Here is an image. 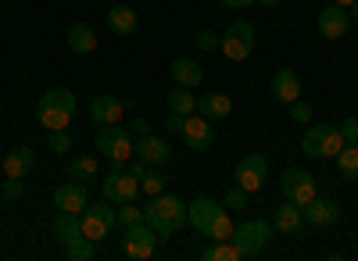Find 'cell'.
<instances>
[{
	"label": "cell",
	"instance_id": "cell-1",
	"mask_svg": "<svg viewBox=\"0 0 358 261\" xmlns=\"http://www.w3.org/2000/svg\"><path fill=\"white\" fill-rule=\"evenodd\" d=\"M143 222L151 225L158 237H172L176 229H183V222H187V204L176 193H158V197L147 200Z\"/></svg>",
	"mask_w": 358,
	"mask_h": 261
},
{
	"label": "cell",
	"instance_id": "cell-2",
	"mask_svg": "<svg viewBox=\"0 0 358 261\" xmlns=\"http://www.w3.org/2000/svg\"><path fill=\"white\" fill-rule=\"evenodd\" d=\"M97 154L111 161V168H122V161H129L136 154V140L129 129H118V126H104L97 133Z\"/></svg>",
	"mask_w": 358,
	"mask_h": 261
},
{
	"label": "cell",
	"instance_id": "cell-3",
	"mask_svg": "<svg viewBox=\"0 0 358 261\" xmlns=\"http://www.w3.org/2000/svg\"><path fill=\"white\" fill-rule=\"evenodd\" d=\"M344 143L348 140H344L341 126H308L301 136V151H305V158H337Z\"/></svg>",
	"mask_w": 358,
	"mask_h": 261
},
{
	"label": "cell",
	"instance_id": "cell-4",
	"mask_svg": "<svg viewBox=\"0 0 358 261\" xmlns=\"http://www.w3.org/2000/svg\"><path fill=\"white\" fill-rule=\"evenodd\" d=\"M280 193H283V200H290V204L305 208L319 197V179L305 168H287L283 179H280Z\"/></svg>",
	"mask_w": 358,
	"mask_h": 261
},
{
	"label": "cell",
	"instance_id": "cell-5",
	"mask_svg": "<svg viewBox=\"0 0 358 261\" xmlns=\"http://www.w3.org/2000/svg\"><path fill=\"white\" fill-rule=\"evenodd\" d=\"M233 244L244 251V258H262L265 247L273 244V225H268L265 218H248V222L236 225Z\"/></svg>",
	"mask_w": 358,
	"mask_h": 261
},
{
	"label": "cell",
	"instance_id": "cell-6",
	"mask_svg": "<svg viewBox=\"0 0 358 261\" xmlns=\"http://www.w3.org/2000/svg\"><path fill=\"white\" fill-rule=\"evenodd\" d=\"M219 50L229 57V61H248L251 50H255V25L248 18H233L222 43H219Z\"/></svg>",
	"mask_w": 358,
	"mask_h": 261
},
{
	"label": "cell",
	"instance_id": "cell-7",
	"mask_svg": "<svg viewBox=\"0 0 358 261\" xmlns=\"http://www.w3.org/2000/svg\"><path fill=\"white\" fill-rule=\"evenodd\" d=\"M115 225H118V211H115L111 204H94V208L86 204V211H83V218H79L83 237L94 240V244H101Z\"/></svg>",
	"mask_w": 358,
	"mask_h": 261
},
{
	"label": "cell",
	"instance_id": "cell-8",
	"mask_svg": "<svg viewBox=\"0 0 358 261\" xmlns=\"http://www.w3.org/2000/svg\"><path fill=\"white\" fill-rule=\"evenodd\" d=\"M155 247H158V233L147 222H136V225H126V233H122V251H126V258H133V261H147L155 254Z\"/></svg>",
	"mask_w": 358,
	"mask_h": 261
},
{
	"label": "cell",
	"instance_id": "cell-9",
	"mask_svg": "<svg viewBox=\"0 0 358 261\" xmlns=\"http://www.w3.org/2000/svg\"><path fill=\"white\" fill-rule=\"evenodd\" d=\"M101 190H104V197L111 200V204H126V200H133L136 193H140V179L133 176V172L126 168H111L108 176H104V183H101Z\"/></svg>",
	"mask_w": 358,
	"mask_h": 261
},
{
	"label": "cell",
	"instance_id": "cell-10",
	"mask_svg": "<svg viewBox=\"0 0 358 261\" xmlns=\"http://www.w3.org/2000/svg\"><path fill=\"white\" fill-rule=\"evenodd\" d=\"M265 176H268V158L265 154H248L236 165V186L248 190V193H258L265 186Z\"/></svg>",
	"mask_w": 358,
	"mask_h": 261
},
{
	"label": "cell",
	"instance_id": "cell-11",
	"mask_svg": "<svg viewBox=\"0 0 358 261\" xmlns=\"http://www.w3.org/2000/svg\"><path fill=\"white\" fill-rule=\"evenodd\" d=\"M315 25H319V33H322L326 40H334V43H337V40L348 36V29H351V11L341 8V4H330V8H322V11H319Z\"/></svg>",
	"mask_w": 358,
	"mask_h": 261
},
{
	"label": "cell",
	"instance_id": "cell-12",
	"mask_svg": "<svg viewBox=\"0 0 358 261\" xmlns=\"http://www.w3.org/2000/svg\"><path fill=\"white\" fill-rule=\"evenodd\" d=\"M222 211H226V208L219 204V200H212V197H197L194 204H187V222L197 229V233L208 237V229H212V222H215Z\"/></svg>",
	"mask_w": 358,
	"mask_h": 261
},
{
	"label": "cell",
	"instance_id": "cell-13",
	"mask_svg": "<svg viewBox=\"0 0 358 261\" xmlns=\"http://www.w3.org/2000/svg\"><path fill=\"white\" fill-rule=\"evenodd\" d=\"M183 143L190 151H208L215 143V129H208V119L204 114H187V122H183Z\"/></svg>",
	"mask_w": 358,
	"mask_h": 261
},
{
	"label": "cell",
	"instance_id": "cell-14",
	"mask_svg": "<svg viewBox=\"0 0 358 261\" xmlns=\"http://www.w3.org/2000/svg\"><path fill=\"white\" fill-rule=\"evenodd\" d=\"M126 104H129V100H118V97L104 94V97H97L94 104H90V122L101 126V129H104V126H118V122H122Z\"/></svg>",
	"mask_w": 358,
	"mask_h": 261
},
{
	"label": "cell",
	"instance_id": "cell-15",
	"mask_svg": "<svg viewBox=\"0 0 358 261\" xmlns=\"http://www.w3.org/2000/svg\"><path fill=\"white\" fill-rule=\"evenodd\" d=\"M54 204H57V211L83 215V211H86V204H90V193H86V186H83V183L69 179L65 186H57V190H54Z\"/></svg>",
	"mask_w": 358,
	"mask_h": 261
},
{
	"label": "cell",
	"instance_id": "cell-16",
	"mask_svg": "<svg viewBox=\"0 0 358 261\" xmlns=\"http://www.w3.org/2000/svg\"><path fill=\"white\" fill-rule=\"evenodd\" d=\"M268 90H273V97L280 104H294L297 97H301V75H297L294 68H280L273 75V82H268Z\"/></svg>",
	"mask_w": 358,
	"mask_h": 261
},
{
	"label": "cell",
	"instance_id": "cell-17",
	"mask_svg": "<svg viewBox=\"0 0 358 261\" xmlns=\"http://www.w3.org/2000/svg\"><path fill=\"white\" fill-rule=\"evenodd\" d=\"M301 215H305L308 225H337L341 222V204L337 200H326V197H315L312 204L301 208Z\"/></svg>",
	"mask_w": 358,
	"mask_h": 261
},
{
	"label": "cell",
	"instance_id": "cell-18",
	"mask_svg": "<svg viewBox=\"0 0 358 261\" xmlns=\"http://www.w3.org/2000/svg\"><path fill=\"white\" fill-rule=\"evenodd\" d=\"M136 158H143L147 165H165L172 158V147H169V140L143 133V136H136Z\"/></svg>",
	"mask_w": 358,
	"mask_h": 261
},
{
	"label": "cell",
	"instance_id": "cell-19",
	"mask_svg": "<svg viewBox=\"0 0 358 261\" xmlns=\"http://www.w3.org/2000/svg\"><path fill=\"white\" fill-rule=\"evenodd\" d=\"M229 111H233V100L226 94H204V97H197V114H204L208 122L229 119Z\"/></svg>",
	"mask_w": 358,
	"mask_h": 261
},
{
	"label": "cell",
	"instance_id": "cell-20",
	"mask_svg": "<svg viewBox=\"0 0 358 261\" xmlns=\"http://www.w3.org/2000/svg\"><path fill=\"white\" fill-rule=\"evenodd\" d=\"M69 47H72V54H94L97 50V33L86 22H72L69 25Z\"/></svg>",
	"mask_w": 358,
	"mask_h": 261
},
{
	"label": "cell",
	"instance_id": "cell-21",
	"mask_svg": "<svg viewBox=\"0 0 358 261\" xmlns=\"http://www.w3.org/2000/svg\"><path fill=\"white\" fill-rule=\"evenodd\" d=\"M201 79H204V68L194 61V57H176V61H172V82L176 86H190V90H194Z\"/></svg>",
	"mask_w": 358,
	"mask_h": 261
},
{
	"label": "cell",
	"instance_id": "cell-22",
	"mask_svg": "<svg viewBox=\"0 0 358 261\" xmlns=\"http://www.w3.org/2000/svg\"><path fill=\"white\" fill-rule=\"evenodd\" d=\"M33 165H36V154H33V151H29V147H15V151H8V158H4V176H8V179H22Z\"/></svg>",
	"mask_w": 358,
	"mask_h": 261
},
{
	"label": "cell",
	"instance_id": "cell-23",
	"mask_svg": "<svg viewBox=\"0 0 358 261\" xmlns=\"http://www.w3.org/2000/svg\"><path fill=\"white\" fill-rule=\"evenodd\" d=\"M301 225H305L301 208L290 204V200H283V204L276 208V215H273V229H280V233H297Z\"/></svg>",
	"mask_w": 358,
	"mask_h": 261
},
{
	"label": "cell",
	"instance_id": "cell-24",
	"mask_svg": "<svg viewBox=\"0 0 358 261\" xmlns=\"http://www.w3.org/2000/svg\"><path fill=\"white\" fill-rule=\"evenodd\" d=\"M36 119H40V126H43L47 133H54V129H69V126H72V114L62 111V107H54V104H47V100L36 104Z\"/></svg>",
	"mask_w": 358,
	"mask_h": 261
},
{
	"label": "cell",
	"instance_id": "cell-25",
	"mask_svg": "<svg viewBox=\"0 0 358 261\" xmlns=\"http://www.w3.org/2000/svg\"><path fill=\"white\" fill-rule=\"evenodd\" d=\"M108 25H111L115 36H129L133 29H136V11L126 8V4H115V8L108 11Z\"/></svg>",
	"mask_w": 358,
	"mask_h": 261
},
{
	"label": "cell",
	"instance_id": "cell-26",
	"mask_svg": "<svg viewBox=\"0 0 358 261\" xmlns=\"http://www.w3.org/2000/svg\"><path fill=\"white\" fill-rule=\"evenodd\" d=\"M97 172H101V165H97L94 154H83V158L69 161V179H76V183H94Z\"/></svg>",
	"mask_w": 358,
	"mask_h": 261
},
{
	"label": "cell",
	"instance_id": "cell-27",
	"mask_svg": "<svg viewBox=\"0 0 358 261\" xmlns=\"http://www.w3.org/2000/svg\"><path fill=\"white\" fill-rule=\"evenodd\" d=\"M54 237L62 240V244H72V240H79L83 237V229H79V215H72V211H62L54 218Z\"/></svg>",
	"mask_w": 358,
	"mask_h": 261
},
{
	"label": "cell",
	"instance_id": "cell-28",
	"mask_svg": "<svg viewBox=\"0 0 358 261\" xmlns=\"http://www.w3.org/2000/svg\"><path fill=\"white\" fill-rule=\"evenodd\" d=\"M201 258H204V261H241L244 251L236 247L233 240H215V247H204Z\"/></svg>",
	"mask_w": 358,
	"mask_h": 261
},
{
	"label": "cell",
	"instance_id": "cell-29",
	"mask_svg": "<svg viewBox=\"0 0 358 261\" xmlns=\"http://www.w3.org/2000/svg\"><path fill=\"white\" fill-rule=\"evenodd\" d=\"M169 111L172 114H194L197 111V97L190 94V86H176L169 94Z\"/></svg>",
	"mask_w": 358,
	"mask_h": 261
},
{
	"label": "cell",
	"instance_id": "cell-30",
	"mask_svg": "<svg viewBox=\"0 0 358 261\" xmlns=\"http://www.w3.org/2000/svg\"><path fill=\"white\" fill-rule=\"evenodd\" d=\"M337 168L344 179H358V143H344L337 154Z\"/></svg>",
	"mask_w": 358,
	"mask_h": 261
},
{
	"label": "cell",
	"instance_id": "cell-31",
	"mask_svg": "<svg viewBox=\"0 0 358 261\" xmlns=\"http://www.w3.org/2000/svg\"><path fill=\"white\" fill-rule=\"evenodd\" d=\"M165 186H169V176H165V172H158V168L147 165V172L140 176V190H143L147 197H158V193H165Z\"/></svg>",
	"mask_w": 358,
	"mask_h": 261
},
{
	"label": "cell",
	"instance_id": "cell-32",
	"mask_svg": "<svg viewBox=\"0 0 358 261\" xmlns=\"http://www.w3.org/2000/svg\"><path fill=\"white\" fill-rule=\"evenodd\" d=\"M65 258H69V261H94V258H97V244L86 240V237H79V240L65 244Z\"/></svg>",
	"mask_w": 358,
	"mask_h": 261
},
{
	"label": "cell",
	"instance_id": "cell-33",
	"mask_svg": "<svg viewBox=\"0 0 358 261\" xmlns=\"http://www.w3.org/2000/svg\"><path fill=\"white\" fill-rule=\"evenodd\" d=\"M40 100H47V104H54V107L76 114V97H72V90H65V86H54V90H47Z\"/></svg>",
	"mask_w": 358,
	"mask_h": 261
},
{
	"label": "cell",
	"instance_id": "cell-34",
	"mask_svg": "<svg viewBox=\"0 0 358 261\" xmlns=\"http://www.w3.org/2000/svg\"><path fill=\"white\" fill-rule=\"evenodd\" d=\"M233 233H236L233 215H229V211H222V215L212 222V229H208V240H233Z\"/></svg>",
	"mask_w": 358,
	"mask_h": 261
},
{
	"label": "cell",
	"instance_id": "cell-35",
	"mask_svg": "<svg viewBox=\"0 0 358 261\" xmlns=\"http://www.w3.org/2000/svg\"><path fill=\"white\" fill-rule=\"evenodd\" d=\"M222 208H226V211H244V208H248V190L229 186L226 197H222Z\"/></svg>",
	"mask_w": 358,
	"mask_h": 261
},
{
	"label": "cell",
	"instance_id": "cell-36",
	"mask_svg": "<svg viewBox=\"0 0 358 261\" xmlns=\"http://www.w3.org/2000/svg\"><path fill=\"white\" fill-rule=\"evenodd\" d=\"M290 107V119L294 122H301V126H312V119H315V111H312V104H305L301 97H297L294 104H287Z\"/></svg>",
	"mask_w": 358,
	"mask_h": 261
},
{
	"label": "cell",
	"instance_id": "cell-37",
	"mask_svg": "<svg viewBox=\"0 0 358 261\" xmlns=\"http://www.w3.org/2000/svg\"><path fill=\"white\" fill-rule=\"evenodd\" d=\"M47 143H50L54 154H69V151H72V133H69V129H54Z\"/></svg>",
	"mask_w": 358,
	"mask_h": 261
},
{
	"label": "cell",
	"instance_id": "cell-38",
	"mask_svg": "<svg viewBox=\"0 0 358 261\" xmlns=\"http://www.w3.org/2000/svg\"><path fill=\"white\" fill-rule=\"evenodd\" d=\"M118 222H122V229H126V225H136V222H143V211L133 204V200H126V204L118 208Z\"/></svg>",
	"mask_w": 358,
	"mask_h": 261
},
{
	"label": "cell",
	"instance_id": "cell-39",
	"mask_svg": "<svg viewBox=\"0 0 358 261\" xmlns=\"http://www.w3.org/2000/svg\"><path fill=\"white\" fill-rule=\"evenodd\" d=\"M194 43H197V50H219V43H222V40L212 33V29H204V33H197V40H194Z\"/></svg>",
	"mask_w": 358,
	"mask_h": 261
},
{
	"label": "cell",
	"instance_id": "cell-40",
	"mask_svg": "<svg viewBox=\"0 0 358 261\" xmlns=\"http://www.w3.org/2000/svg\"><path fill=\"white\" fill-rule=\"evenodd\" d=\"M341 133H344L348 143H358V119H344L341 122Z\"/></svg>",
	"mask_w": 358,
	"mask_h": 261
},
{
	"label": "cell",
	"instance_id": "cell-41",
	"mask_svg": "<svg viewBox=\"0 0 358 261\" xmlns=\"http://www.w3.org/2000/svg\"><path fill=\"white\" fill-rule=\"evenodd\" d=\"M183 122H187V114H169V122H165V129L179 136V133H183Z\"/></svg>",
	"mask_w": 358,
	"mask_h": 261
},
{
	"label": "cell",
	"instance_id": "cell-42",
	"mask_svg": "<svg viewBox=\"0 0 358 261\" xmlns=\"http://www.w3.org/2000/svg\"><path fill=\"white\" fill-rule=\"evenodd\" d=\"M4 197H8V200H18V197H22V179H8V183H4Z\"/></svg>",
	"mask_w": 358,
	"mask_h": 261
},
{
	"label": "cell",
	"instance_id": "cell-43",
	"mask_svg": "<svg viewBox=\"0 0 358 261\" xmlns=\"http://www.w3.org/2000/svg\"><path fill=\"white\" fill-rule=\"evenodd\" d=\"M251 4H255V0H222V8H229V11H244Z\"/></svg>",
	"mask_w": 358,
	"mask_h": 261
},
{
	"label": "cell",
	"instance_id": "cell-44",
	"mask_svg": "<svg viewBox=\"0 0 358 261\" xmlns=\"http://www.w3.org/2000/svg\"><path fill=\"white\" fill-rule=\"evenodd\" d=\"M129 133H136V136H143V133H147V119H133V126H129Z\"/></svg>",
	"mask_w": 358,
	"mask_h": 261
},
{
	"label": "cell",
	"instance_id": "cell-45",
	"mask_svg": "<svg viewBox=\"0 0 358 261\" xmlns=\"http://www.w3.org/2000/svg\"><path fill=\"white\" fill-rule=\"evenodd\" d=\"M348 11H351V22H355V25H358V0H355V4H351V8H348Z\"/></svg>",
	"mask_w": 358,
	"mask_h": 261
},
{
	"label": "cell",
	"instance_id": "cell-46",
	"mask_svg": "<svg viewBox=\"0 0 358 261\" xmlns=\"http://www.w3.org/2000/svg\"><path fill=\"white\" fill-rule=\"evenodd\" d=\"M262 4H265L268 11H276V8H280V0H262Z\"/></svg>",
	"mask_w": 358,
	"mask_h": 261
},
{
	"label": "cell",
	"instance_id": "cell-47",
	"mask_svg": "<svg viewBox=\"0 0 358 261\" xmlns=\"http://www.w3.org/2000/svg\"><path fill=\"white\" fill-rule=\"evenodd\" d=\"M334 4H341V8H351V4H355V0H334Z\"/></svg>",
	"mask_w": 358,
	"mask_h": 261
}]
</instances>
